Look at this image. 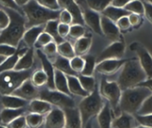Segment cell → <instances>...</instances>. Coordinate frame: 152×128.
<instances>
[{
	"mask_svg": "<svg viewBox=\"0 0 152 128\" xmlns=\"http://www.w3.org/2000/svg\"><path fill=\"white\" fill-rule=\"evenodd\" d=\"M0 31H1V30H0Z\"/></svg>",
	"mask_w": 152,
	"mask_h": 128,
	"instance_id": "obj_64",
	"label": "cell"
},
{
	"mask_svg": "<svg viewBox=\"0 0 152 128\" xmlns=\"http://www.w3.org/2000/svg\"><path fill=\"white\" fill-rule=\"evenodd\" d=\"M134 128H149V127H142V126H140V125H139V126H137L136 127H134Z\"/></svg>",
	"mask_w": 152,
	"mask_h": 128,
	"instance_id": "obj_61",
	"label": "cell"
},
{
	"mask_svg": "<svg viewBox=\"0 0 152 128\" xmlns=\"http://www.w3.org/2000/svg\"><path fill=\"white\" fill-rule=\"evenodd\" d=\"M54 87H55V90L61 93H63L65 94L70 95L69 86H68L67 76L64 73L57 69H55V75H54Z\"/></svg>",
	"mask_w": 152,
	"mask_h": 128,
	"instance_id": "obj_31",
	"label": "cell"
},
{
	"mask_svg": "<svg viewBox=\"0 0 152 128\" xmlns=\"http://www.w3.org/2000/svg\"><path fill=\"white\" fill-rule=\"evenodd\" d=\"M0 4L2 6L5 7L6 9H11V10H13V11H16V12H18L24 15L22 9L15 3L14 0H0Z\"/></svg>",
	"mask_w": 152,
	"mask_h": 128,
	"instance_id": "obj_50",
	"label": "cell"
},
{
	"mask_svg": "<svg viewBox=\"0 0 152 128\" xmlns=\"http://www.w3.org/2000/svg\"><path fill=\"white\" fill-rule=\"evenodd\" d=\"M34 64V50L33 48H28V51L19 59L14 70L24 71L29 70Z\"/></svg>",
	"mask_w": 152,
	"mask_h": 128,
	"instance_id": "obj_26",
	"label": "cell"
},
{
	"mask_svg": "<svg viewBox=\"0 0 152 128\" xmlns=\"http://www.w3.org/2000/svg\"><path fill=\"white\" fill-rule=\"evenodd\" d=\"M44 31H45V27L43 25L34 26L27 29L22 37V40L24 44L26 45V46L28 48H33V46H35V44L38 37Z\"/></svg>",
	"mask_w": 152,
	"mask_h": 128,
	"instance_id": "obj_24",
	"label": "cell"
},
{
	"mask_svg": "<svg viewBox=\"0 0 152 128\" xmlns=\"http://www.w3.org/2000/svg\"><path fill=\"white\" fill-rule=\"evenodd\" d=\"M67 78H68V86L70 94L80 96L83 98L89 95V94L86 92L82 87L77 76H67Z\"/></svg>",
	"mask_w": 152,
	"mask_h": 128,
	"instance_id": "obj_28",
	"label": "cell"
},
{
	"mask_svg": "<svg viewBox=\"0 0 152 128\" xmlns=\"http://www.w3.org/2000/svg\"><path fill=\"white\" fill-rule=\"evenodd\" d=\"M58 25H59V20H50L48 21L45 26V32L48 33L53 39V41L59 45L61 43H62L64 40V38L61 37L59 33H58Z\"/></svg>",
	"mask_w": 152,
	"mask_h": 128,
	"instance_id": "obj_32",
	"label": "cell"
},
{
	"mask_svg": "<svg viewBox=\"0 0 152 128\" xmlns=\"http://www.w3.org/2000/svg\"><path fill=\"white\" fill-rule=\"evenodd\" d=\"M37 54L38 58L40 59L43 70L47 76V88L50 90H55L54 87V75H55V69L53 67V64L52 61L46 57V55L43 53L42 50L37 49Z\"/></svg>",
	"mask_w": 152,
	"mask_h": 128,
	"instance_id": "obj_17",
	"label": "cell"
},
{
	"mask_svg": "<svg viewBox=\"0 0 152 128\" xmlns=\"http://www.w3.org/2000/svg\"><path fill=\"white\" fill-rule=\"evenodd\" d=\"M147 75L142 69L137 57L129 58L121 69L118 78V84L122 91L136 87L140 83L147 79Z\"/></svg>",
	"mask_w": 152,
	"mask_h": 128,
	"instance_id": "obj_2",
	"label": "cell"
},
{
	"mask_svg": "<svg viewBox=\"0 0 152 128\" xmlns=\"http://www.w3.org/2000/svg\"><path fill=\"white\" fill-rule=\"evenodd\" d=\"M84 59H85V67L83 71L81 72V75L93 76L97 65V58H95L94 55L88 54V55H85Z\"/></svg>",
	"mask_w": 152,
	"mask_h": 128,
	"instance_id": "obj_34",
	"label": "cell"
},
{
	"mask_svg": "<svg viewBox=\"0 0 152 128\" xmlns=\"http://www.w3.org/2000/svg\"><path fill=\"white\" fill-rule=\"evenodd\" d=\"M130 49L136 53L137 59L147 75V78H152V55L149 50L139 42H134L130 45Z\"/></svg>",
	"mask_w": 152,
	"mask_h": 128,
	"instance_id": "obj_9",
	"label": "cell"
},
{
	"mask_svg": "<svg viewBox=\"0 0 152 128\" xmlns=\"http://www.w3.org/2000/svg\"><path fill=\"white\" fill-rule=\"evenodd\" d=\"M63 111L66 118L65 128H84L80 112L77 107L64 109Z\"/></svg>",
	"mask_w": 152,
	"mask_h": 128,
	"instance_id": "obj_18",
	"label": "cell"
},
{
	"mask_svg": "<svg viewBox=\"0 0 152 128\" xmlns=\"http://www.w3.org/2000/svg\"><path fill=\"white\" fill-rule=\"evenodd\" d=\"M69 29H70V25L59 22V25H58V33H59V35H60L61 37L65 38L66 37H68L69 34Z\"/></svg>",
	"mask_w": 152,
	"mask_h": 128,
	"instance_id": "obj_53",
	"label": "cell"
},
{
	"mask_svg": "<svg viewBox=\"0 0 152 128\" xmlns=\"http://www.w3.org/2000/svg\"><path fill=\"white\" fill-rule=\"evenodd\" d=\"M6 127L7 128H27L28 126H27L25 115L15 118L11 123H9Z\"/></svg>",
	"mask_w": 152,
	"mask_h": 128,
	"instance_id": "obj_51",
	"label": "cell"
},
{
	"mask_svg": "<svg viewBox=\"0 0 152 128\" xmlns=\"http://www.w3.org/2000/svg\"><path fill=\"white\" fill-rule=\"evenodd\" d=\"M84 128H93V127H92V121L90 120V121L86 124V126Z\"/></svg>",
	"mask_w": 152,
	"mask_h": 128,
	"instance_id": "obj_59",
	"label": "cell"
},
{
	"mask_svg": "<svg viewBox=\"0 0 152 128\" xmlns=\"http://www.w3.org/2000/svg\"><path fill=\"white\" fill-rule=\"evenodd\" d=\"M116 24H117L118 29L120 30V32H126V31H129L132 29V26L130 24L128 16H125V17L120 18L116 22Z\"/></svg>",
	"mask_w": 152,
	"mask_h": 128,
	"instance_id": "obj_48",
	"label": "cell"
},
{
	"mask_svg": "<svg viewBox=\"0 0 152 128\" xmlns=\"http://www.w3.org/2000/svg\"><path fill=\"white\" fill-rule=\"evenodd\" d=\"M143 3H144V16L152 24V4L144 1Z\"/></svg>",
	"mask_w": 152,
	"mask_h": 128,
	"instance_id": "obj_55",
	"label": "cell"
},
{
	"mask_svg": "<svg viewBox=\"0 0 152 128\" xmlns=\"http://www.w3.org/2000/svg\"><path fill=\"white\" fill-rule=\"evenodd\" d=\"M128 19H129L132 28L134 29H138L142 24V16L141 15H138L135 13H130L128 15Z\"/></svg>",
	"mask_w": 152,
	"mask_h": 128,
	"instance_id": "obj_52",
	"label": "cell"
},
{
	"mask_svg": "<svg viewBox=\"0 0 152 128\" xmlns=\"http://www.w3.org/2000/svg\"><path fill=\"white\" fill-rule=\"evenodd\" d=\"M100 94L103 99H105L110 105L112 113L116 114L117 117L121 114L119 104L122 96V90L119 87L118 82L108 81L107 78H102L100 86Z\"/></svg>",
	"mask_w": 152,
	"mask_h": 128,
	"instance_id": "obj_7",
	"label": "cell"
},
{
	"mask_svg": "<svg viewBox=\"0 0 152 128\" xmlns=\"http://www.w3.org/2000/svg\"><path fill=\"white\" fill-rule=\"evenodd\" d=\"M53 105L47 102L46 101L41 100V99H35L33 101L28 102L27 110L29 113H36L42 116H46L52 110Z\"/></svg>",
	"mask_w": 152,
	"mask_h": 128,
	"instance_id": "obj_19",
	"label": "cell"
},
{
	"mask_svg": "<svg viewBox=\"0 0 152 128\" xmlns=\"http://www.w3.org/2000/svg\"><path fill=\"white\" fill-rule=\"evenodd\" d=\"M9 16L4 10H0V30H3L9 24Z\"/></svg>",
	"mask_w": 152,
	"mask_h": 128,
	"instance_id": "obj_54",
	"label": "cell"
},
{
	"mask_svg": "<svg viewBox=\"0 0 152 128\" xmlns=\"http://www.w3.org/2000/svg\"><path fill=\"white\" fill-rule=\"evenodd\" d=\"M1 104L4 108L7 109H22L27 108L28 102L21 99L18 96L13 94H7V95H1Z\"/></svg>",
	"mask_w": 152,
	"mask_h": 128,
	"instance_id": "obj_22",
	"label": "cell"
},
{
	"mask_svg": "<svg viewBox=\"0 0 152 128\" xmlns=\"http://www.w3.org/2000/svg\"><path fill=\"white\" fill-rule=\"evenodd\" d=\"M65 113L62 109L53 108L45 118V128H65Z\"/></svg>",
	"mask_w": 152,
	"mask_h": 128,
	"instance_id": "obj_14",
	"label": "cell"
},
{
	"mask_svg": "<svg viewBox=\"0 0 152 128\" xmlns=\"http://www.w3.org/2000/svg\"><path fill=\"white\" fill-rule=\"evenodd\" d=\"M81 10H82L85 25H86L88 28H90L94 33H96L100 36H102V28H101L102 14L90 9L86 5H86H82Z\"/></svg>",
	"mask_w": 152,
	"mask_h": 128,
	"instance_id": "obj_11",
	"label": "cell"
},
{
	"mask_svg": "<svg viewBox=\"0 0 152 128\" xmlns=\"http://www.w3.org/2000/svg\"><path fill=\"white\" fill-rule=\"evenodd\" d=\"M97 121L100 128H112L113 113L111 107L108 102L104 103L102 110L97 115Z\"/></svg>",
	"mask_w": 152,
	"mask_h": 128,
	"instance_id": "obj_23",
	"label": "cell"
},
{
	"mask_svg": "<svg viewBox=\"0 0 152 128\" xmlns=\"http://www.w3.org/2000/svg\"><path fill=\"white\" fill-rule=\"evenodd\" d=\"M86 35V29L83 25L80 24H72L70 25L69 34V37H70L73 39H78Z\"/></svg>",
	"mask_w": 152,
	"mask_h": 128,
	"instance_id": "obj_41",
	"label": "cell"
},
{
	"mask_svg": "<svg viewBox=\"0 0 152 128\" xmlns=\"http://www.w3.org/2000/svg\"><path fill=\"white\" fill-rule=\"evenodd\" d=\"M101 28L102 35L106 37L110 41L116 42L123 40V37H121V32L118 29L116 22L112 21L103 15H102L101 18Z\"/></svg>",
	"mask_w": 152,
	"mask_h": 128,
	"instance_id": "obj_13",
	"label": "cell"
},
{
	"mask_svg": "<svg viewBox=\"0 0 152 128\" xmlns=\"http://www.w3.org/2000/svg\"><path fill=\"white\" fill-rule=\"evenodd\" d=\"M23 13L27 17L26 29L34 26L46 24L50 20H58L60 11H52L40 5L37 0H29L21 7Z\"/></svg>",
	"mask_w": 152,
	"mask_h": 128,
	"instance_id": "obj_3",
	"label": "cell"
},
{
	"mask_svg": "<svg viewBox=\"0 0 152 128\" xmlns=\"http://www.w3.org/2000/svg\"><path fill=\"white\" fill-rule=\"evenodd\" d=\"M111 1L112 0H86V4L90 9L102 14V12L110 5Z\"/></svg>",
	"mask_w": 152,
	"mask_h": 128,
	"instance_id": "obj_37",
	"label": "cell"
},
{
	"mask_svg": "<svg viewBox=\"0 0 152 128\" xmlns=\"http://www.w3.org/2000/svg\"><path fill=\"white\" fill-rule=\"evenodd\" d=\"M30 80L32 84L37 88L47 85V76L43 69L37 70L34 73H32L30 77Z\"/></svg>",
	"mask_w": 152,
	"mask_h": 128,
	"instance_id": "obj_38",
	"label": "cell"
},
{
	"mask_svg": "<svg viewBox=\"0 0 152 128\" xmlns=\"http://www.w3.org/2000/svg\"><path fill=\"white\" fill-rule=\"evenodd\" d=\"M53 67L55 69L64 73L66 76H78L75 71H73V69H71L70 66V61L67 58L61 57V56H58L55 58L54 61H53Z\"/></svg>",
	"mask_w": 152,
	"mask_h": 128,
	"instance_id": "obj_29",
	"label": "cell"
},
{
	"mask_svg": "<svg viewBox=\"0 0 152 128\" xmlns=\"http://www.w3.org/2000/svg\"><path fill=\"white\" fill-rule=\"evenodd\" d=\"M77 77H78L79 82H80L82 87L84 88V90L86 92H87L89 94L91 93H93L97 86L94 78L93 76H84L81 74H79Z\"/></svg>",
	"mask_w": 152,
	"mask_h": 128,
	"instance_id": "obj_35",
	"label": "cell"
},
{
	"mask_svg": "<svg viewBox=\"0 0 152 128\" xmlns=\"http://www.w3.org/2000/svg\"><path fill=\"white\" fill-rule=\"evenodd\" d=\"M31 70H10L0 73V95L12 94L26 80L30 79Z\"/></svg>",
	"mask_w": 152,
	"mask_h": 128,
	"instance_id": "obj_6",
	"label": "cell"
},
{
	"mask_svg": "<svg viewBox=\"0 0 152 128\" xmlns=\"http://www.w3.org/2000/svg\"><path fill=\"white\" fill-rule=\"evenodd\" d=\"M58 20L61 23H64V24H68V25L73 24V17H72L71 13L69 11L64 10V9L61 10Z\"/></svg>",
	"mask_w": 152,
	"mask_h": 128,
	"instance_id": "obj_49",
	"label": "cell"
},
{
	"mask_svg": "<svg viewBox=\"0 0 152 128\" xmlns=\"http://www.w3.org/2000/svg\"><path fill=\"white\" fill-rule=\"evenodd\" d=\"M27 110V108H22V109H7L4 108L0 111V122L7 126L9 123H11L12 120L15 118L23 116Z\"/></svg>",
	"mask_w": 152,
	"mask_h": 128,
	"instance_id": "obj_25",
	"label": "cell"
},
{
	"mask_svg": "<svg viewBox=\"0 0 152 128\" xmlns=\"http://www.w3.org/2000/svg\"><path fill=\"white\" fill-rule=\"evenodd\" d=\"M104 103L105 102H103V98L100 94L99 87L96 86L94 92L91 93L88 96L85 97L77 107L81 115L84 127L92 119V118L97 117V115L102 110Z\"/></svg>",
	"mask_w": 152,
	"mask_h": 128,
	"instance_id": "obj_5",
	"label": "cell"
},
{
	"mask_svg": "<svg viewBox=\"0 0 152 128\" xmlns=\"http://www.w3.org/2000/svg\"><path fill=\"white\" fill-rule=\"evenodd\" d=\"M12 94L30 102L39 98V90L32 84L30 79H28L22 83L21 86H19Z\"/></svg>",
	"mask_w": 152,
	"mask_h": 128,
	"instance_id": "obj_15",
	"label": "cell"
},
{
	"mask_svg": "<svg viewBox=\"0 0 152 128\" xmlns=\"http://www.w3.org/2000/svg\"><path fill=\"white\" fill-rule=\"evenodd\" d=\"M92 37L91 36H84L76 40L74 44V51L76 56H85L92 46Z\"/></svg>",
	"mask_w": 152,
	"mask_h": 128,
	"instance_id": "obj_27",
	"label": "cell"
},
{
	"mask_svg": "<svg viewBox=\"0 0 152 128\" xmlns=\"http://www.w3.org/2000/svg\"><path fill=\"white\" fill-rule=\"evenodd\" d=\"M17 51V47H14L6 44H0V56L8 58L13 55Z\"/></svg>",
	"mask_w": 152,
	"mask_h": 128,
	"instance_id": "obj_46",
	"label": "cell"
},
{
	"mask_svg": "<svg viewBox=\"0 0 152 128\" xmlns=\"http://www.w3.org/2000/svg\"><path fill=\"white\" fill-rule=\"evenodd\" d=\"M6 12L10 20L7 27L0 31V44L18 47L26 31V20L23 14L16 11L7 9Z\"/></svg>",
	"mask_w": 152,
	"mask_h": 128,
	"instance_id": "obj_1",
	"label": "cell"
},
{
	"mask_svg": "<svg viewBox=\"0 0 152 128\" xmlns=\"http://www.w3.org/2000/svg\"><path fill=\"white\" fill-rule=\"evenodd\" d=\"M37 1L40 5H42L49 10H52V11H60L61 10L58 0H37Z\"/></svg>",
	"mask_w": 152,
	"mask_h": 128,
	"instance_id": "obj_47",
	"label": "cell"
},
{
	"mask_svg": "<svg viewBox=\"0 0 152 128\" xmlns=\"http://www.w3.org/2000/svg\"><path fill=\"white\" fill-rule=\"evenodd\" d=\"M57 53L60 56L67 58L69 60L76 56L74 46L69 41H63L62 43L57 45Z\"/></svg>",
	"mask_w": 152,
	"mask_h": 128,
	"instance_id": "obj_33",
	"label": "cell"
},
{
	"mask_svg": "<svg viewBox=\"0 0 152 128\" xmlns=\"http://www.w3.org/2000/svg\"><path fill=\"white\" fill-rule=\"evenodd\" d=\"M15 1V3L19 5V6H23L24 4H26L29 0H14Z\"/></svg>",
	"mask_w": 152,
	"mask_h": 128,
	"instance_id": "obj_58",
	"label": "cell"
},
{
	"mask_svg": "<svg viewBox=\"0 0 152 128\" xmlns=\"http://www.w3.org/2000/svg\"><path fill=\"white\" fill-rule=\"evenodd\" d=\"M151 94L148 89L140 86L123 91L119 104L120 111L135 115L145 99Z\"/></svg>",
	"mask_w": 152,
	"mask_h": 128,
	"instance_id": "obj_4",
	"label": "cell"
},
{
	"mask_svg": "<svg viewBox=\"0 0 152 128\" xmlns=\"http://www.w3.org/2000/svg\"><path fill=\"white\" fill-rule=\"evenodd\" d=\"M5 59H6L5 57H3V56H0V65H1V64H2V63H3V62L4 61H5Z\"/></svg>",
	"mask_w": 152,
	"mask_h": 128,
	"instance_id": "obj_60",
	"label": "cell"
},
{
	"mask_svg": "<svg viewBox=\"0 0 152 128\" xmlns=\"http://www.w3.org/2000/svg\"><path fill=\"white\" fill-rule=\"evenodd\" d=\"M130 13L124 8H118V7H114L112 5L108 6L102 12V15L107 17L108 19L111 20L114 22H117L120 18L125 17V16H128Z\"/></svg>",
	"mask_w": 152,
	"mask_h": 128,
	"instance_id": "obj_30",
	"label": "cell"
},
{
	"mask_svg": "<svg viewBox=\"0 0 152 128\" xmlns=\"http://www.w3.org/2000/svg\"><path fill=\"white\" fill-rule=\"evenodd\" d=\"M52 42H54L53 39V37L48 33H46V32L44 31L38 37V38H37L36 44H35V46L37 47V48L44 47V46H45L46 45H48V44H50Z\"/></svg>",
	"mask_w": 152,
	"mask_h": 128,
	"instance_id": "obj_43",
	"label": "cell"
},
{
	"mask_svg": "<svg viewBox=\"0 0 152 128\" xmlns=\"http://www.w3.org/2000/svg\"><path fill=\"white\" fill-rule=\"evenodd\" d=\"M137 115H148V114H152V94L149 95L143 103L142 104L140 110L136 113Z\"/></svg>",
	"mask_w": 152,
	"mask_h": 128,
	"instance_id": "obj_42",
	"label": "cell"
},
{
	"mask_svg": "<svg viewBox=\"0 0 152 128\" xmlns=\"http://www.w3.org/2000/svg\"><path fill=\"white\" fill-rule=\"evenodd\" d=\"M144 2H147V3H150L152 4V0H144Z\"/></svg>",
	"mask_w": 152,
	"mask_h": 128,
	"instance_id": "obj_62",
	"label": "cell"
},
{
	"mask_svg": "<svg viewBox=\"0 0 152 128\" xmlns=\"http://www.w3.org/2000/svg\"><path fill=\"white\" fill-rule=\"evenodd\" d=\"M27 126L29 128H40L45 124V116H42L36 113H28L25 116Z\"/></svg>",
	"mask_w": 152,
	"mask_h": 128,
	"instance_id": "obj_36",
	"label": "cell"
},
{
	"mask_svg": "<svg viewBox=\"0 0 152 128\" xmlns=\"http://www.w3.org/2000/svg\"><path fill=\"white\" fill-rule=\"evenodd\" d=\"M70 61V66L73 71H75L77 75L81 74L85 67V59L83 56H75Z\"/></svg>",
	"mask_w": 152,
	"mask_h": 128,
	"instance_id": "obj_40",
	"label": "cell"
},
{
	"mask_svg": "<svg viewBox=\"0 0 152 128\" xmlns=\"http://www.w3.org/2000/svg\"><path fill=\"white\" fill-rule=\"evenodd\" d=\"M125 53L126 44L124 39L120 41L112 42L100 53V55L97 58V62L110 59H123Z\"/></svg>",
	"mask_w": 152,
	"mask_h": 128,
	"instance_id": "obj_10",
	"label": "cell"
},
{
	"mask_svg": "<svg viewBox=\"0 0 152 128\" xmlns=\"http://www.w3.org/2000/svg\"><path fill=\"white\" fill-rule=\"evenodd\" d=\"M43 53L46 55V57L50 60L51 58H54L57 53V44L55 42H52L45 46L43 47Z\"/></svg>",
	"mask_w": 152,
	"mask_h": 128,
	"instance_id": "obj_45",
	"label": "cell"
},
{
	"mask_svg": "<svg viewBox=\"0 0 152 128\" xmlns=\"http://www.w3.org/2000/svg\"><path fill=\"white\" fill-rule=\"evenodd\" d=\"M58 3L61 10L64 9L71 13L73 17V24L85 25L81 7L75 0H58Z\"/></svg>",
	"mask_w": 152,
	"mask_h": 128,
	"instance_id": "obj_16",
	"label": "cell"
},
{
	"mask_svg": "<svg viewBox=\"0 0 152 128\" xmlns=\"http://www.w3.org/2000/svg\"><path fill=\"white\" fill-rule=\"evenodd\" d=\"M137 86H140V87H144L146 89H148L151 93H152V78H147L145 79L144 81H142V83H140Z\"/></svg>",
	"mask_w": 152,
	"mask_h": 128,
	"instance_id": "obj_57",
	"label": "cell"
},
{
	"mask_svg": "<svg viewBox=\"0 0 152 128\" xmlns=\"http://www.w3.org/2000/svg\"><path fill=\"white\" fill-rule=\"evenodd\" d=\"M0 128H7V127H4L3 125H0Z\"/></svg>",
	"mask_w": 152,
	"mask_h": 128,
	"instance_id": "obj_63",
	"label": "cell"
},
{
	"mask_svg": "<svg viewBox=\"0 0 152 128\" xmlns=\"http://www.w3.org/2000/svg\"><path fill=\"white\" fill-rule=\"evenodd\" d=\"M137 126L139 125L135 117L126 112H121L112 121V128H134Z\"/></svg>",
	"mask_w": 152,
	"mask_h": 128,
	"instance_id": "obj_20",
	"label": "cell"
},
{
	"mask_svg": "<svg viewBox=\"0 0 152 128\" xmlns=\"http://www.w3.org/2000/svg\"><path fill=\"white\" fill-rule=\"evenodd\" d=\"M39 99L46 101L53 106L62 110L76 107L75 101L70 95L65 94L57 90H50L48 88L40 90Z\"/></svg>",
	"mask_w": 152,
	"mask_h": 128,
	"instance_id": "obj_8",
	"label": "cell"
},
{
	"mask_svg": "<svg viewBox=\"0 0 152 128\" xmlns=\"http://www.w3.org/2000/svg\"><path fill=\"white\" fill-rule=\"evenodd\" d=\"M28 47L27 46H20V45L17 47V51L16 53L6 58L5 61L0 65V73L4 72V71H10V70H14V68L19 61V59L28 51Z\"/></svg>",
	"mask_w": 152,
	"mask_h": 128,
	"instance_id": "obj_21",
	"label": "cell"
},
{
	"mask_svg": "<svg viewBox=\"0 0 152 128\" xmlns=\"http://www.w3.org/2000/svg\"><path fill=\"white\" fill-rule=\"evenodd\" d=\"M129 59H110V60H104L100 62H97L95 71L106 75V76H111L115 73H117L118 70H120L125 63Z\"/></svg>",
	"mask_w": 152,
	"mask_h": 128,
	"instance_id": "obj_12",
	"label": "cell"
},
{
	"mask_svg": "<svg viewBox=\"0 0 152 128\" xmlns=\"http://www.w3.org/2000/svg\"><path fill=\"white\" fill-rule=\"evenodd\" d=\"M138 125L145 127L152 128V114L148 115H134Z\"/></svg>",
	"mask_w": 152,
	"mask_h": 128,
	"instance_id": "obj_44",
	"label": "cell"
},
{
	"mask_svg": "<svg viewBox=\"0 0 152 128\" xmlns=\"http://www.w3.org/2000/svg\"><path fill=\"white\" fill-rule=\"evenodd\" d=\"M132 0H112L110 5L118 8H124L131 2Z\"/></svg>",
	"mask_w": 152,
	"mask_h": 128,
	"instance_id": "obj_56",
	"label": "cell"
},
{
	"mask_svg": "<svg viewBox=\"0 0 152 128\" xmlns=\"http://www.w3.org/2000/svg\"><path fill=\"white\" fill-rule=\"evenodd\" d=\"M125 9L129 13H135L141 16L144 15V3L142 0H132Z\"/></svg>",
	"mask_w": 152,
	"mask_h": 128,
	"instance_id": "obj_39",
	"label": "cell"
}]
</instances>
